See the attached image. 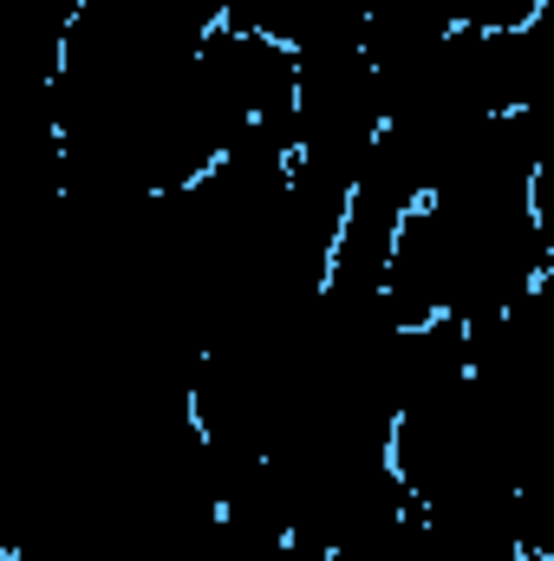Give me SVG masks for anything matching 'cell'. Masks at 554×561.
Wrapping results in <instances>:
<instances>
[{"label":"cell","mask_w":554,"mask_h":561,"mask_svg":"<svg viewBox=\"0 0 554 561\" xmlns=\"http://www.w3.org/2000/svg\"><path fill=\"white\" fill-rule=\"evenodd\" d=\"M437 7L457 33H516V26H535L554 0H437Z\"/></svg>","instance_id":"6da1fadb"}]
</instances>
